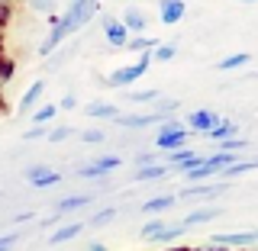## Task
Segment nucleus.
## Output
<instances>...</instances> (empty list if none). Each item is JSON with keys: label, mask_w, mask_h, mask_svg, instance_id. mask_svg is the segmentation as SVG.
Here are the masks:
<instances>
[{"label": "nucleus", "mask_w": 258, "mask_h": 251, "mask_svg": "<svg viewBox=\"0 0 258 251\" xmlns=\"http://www.w3.org/2000/svg\"><path fill=\"white\" fill-rule=\"evenodd\" d=\"M97 10H100V0H78V4H68V10L55 16V26H58V32L64 39H71L78 29H84L87 23L94 20Z\"/></svg>", "instance_id": "f257e3e1"}, {"label": "nucleus", "mask_w": 258, "mask_h": 251, "mask_svg": "<svg viewBox=\"0 0 258 251\" xmlns=\"http://www.w3.org/2000/svg\"><path fill=\"white\" fill-rule=\"evenodd\" d=\"M149 68H152V55H149V52H142L133 64H123V68H116L113 74H107V77H103V84L113 87V91H126V87H133Z\"/></svg>", "instance_id": "f03ea898"}, {"label": "nucleus", "mask_w": 258, "mask_h": 251, "mask_svg": "<svg viewBox=\"0 0 258 251\" xmlns=\"http://www.w3.org/2000/svg\"><path fill=\"white\" fill-rule=\"evenodd\" d=\"M187 139H190L187 126H181L177 119H165V126H161L158 135H155V148L158 151H174V148H184Z\"/></svg>", "instance_id": "7ed1b4c3"}, {"label": "nucleus", "mask_w": 258, "mask_h": 251, "mask_svg": "<svg viewBox=\"0 0 258 251\" xmlns=\"http://www.w3.org/2000/svg\"><path fill=\"white\" fill-rule=\"evenodd\" d=\"M229 193V181H204V184H187V187L181 190V200H207V203H213V200H220Z\"/></svg>", "instance_id": "20e7f679"}, {"label": "nucleus", "mask_w": 258, "mask_h": 251, "mask_svg": "<svg viewBox=\"0 0 258 251\" xmlns=\"http://www.w3.org/2000/svg\"><path fill=\"white\" fill-rule=\"evenodd\" d=\"M139 235L145 241H177V238L184 235V229H181V225H168V222H161L158 216H155V219H149L139 229Z\"/></svg>", "instance_id": "39448f33"}, {"label": "nucleus", "mask_w": 258, "mask_h": 251, "mask_svg": "<svg viewBox=\"0 0 258 251\" xmlns=\"http://www.w3.org/2000/svg\"><path fill=\"white\" fill-rule=\"evenodd\" d=\"M116 168H123V158H119V155H97L91 164H81V168H78V177H87V181H94V177H107V174H113Z\"/></svg>", "instance_id": "423d86ee"}, {"label": "nucleus", "mask_w": 258, "mask_h": 251, "mask_svg": "<svg viewBox=\"0 0 258 251\" xmlns=\"http://www.w3.org/2000/svg\"><path fill=\"white\" fill-rule=\"evenodd\" d=\"M26 184L32 190H52L61 184V174L48 164H32V168H26Z\"/></svg>", "instance_id": "0eeeda50"}, {"label": "nucleus", "mask_w": 258, "mask_h": 251, "mask_svg": "<svg viewBox=\"0 0 258 251\" xmlns=\"http://www.w3.org/2000/svg\"><path fill=\"white\" fill-rule=\"evenodd\" d=\"M220 113L216 110H207V107H200V110H194L187 119H184V126H187V132H194V135H207L210 129H213L216 123H220Z\"/></svg>", "instance_id": "6e6552de"}, {"label": "nucleus", "mask_w": 258, "mask_h": 251, "mask_svg": "<svg viewBox=\"0 0 258 251\" xmlns=\"http://www.w3.org/2000/svg\"><path fill=\"white\" fill-rule=\"evenodd\" d=\"M103 39H107V45L113 48V52H123L126 42H129V29L123 26V20L103 16Z\"/></svg>", "instance_id": "1a4fd4ad"}, {"label": "nucleus", "mask_w": 258, "mask_h": 251, "mask_svg": "<svg viewBox=\"0 0 258 251\" xmlns=\"http://www.w3.org/2000/svg\"><path fill=\"white\" fill-rule=\"evenodd\" d=\"M161 119H168V116H161L158 110H149V113H119L113 123L123 129H145V126H158Z\"/></svg>", "instance_id": "9d476101"}, {"label": "nucleus", "mask_w": 258, "mask_h": 251, "mask_svg": "<svg viewBox=\"0 0 258 251\" xmlns=\"http://www.w3.org/2000/svg\"><path fill=\"white\" fill-rule=\"evenodd\" d=\"M258 241V229L252 232H223V235H213L216 248H248Z\"/></svg>", "instance_id": "9b49d317"}, {"label": "nucleus", "mask_w": 258, "mask_h": 251, "mask_svg": "<svg viewBox=\"0 0 258 251\" xmlns=\"http://www.w3.org/2000/svg\"><path fill=\"white\" fill-rule=\"evenodd\" d=\"M119 20H123V26L129 29V36H145V32H149V13H145L142 7H126Z\"/></svg>", "instance_id": "f8f14e48"}, {"label": "nucleus", "mask_w": 258, "mask_h": 251, "mask_svg": "<svg viewBox=\"0 0 258 251\" xmlns=\"http://www.w3.org/2000/svg\"><path fill=\"white\" fill-rule=\"evenodd\" d=\"M200 161H204V155H197L194 148H174V151H168V168H174V171H190V168H197Z\"/></svg>", "instance_id": "ddd939ff"}, {"label": "nucleus", "mask_w": 258, "mask_h": 251, "mask_svg": "<svg viewBox=\"0 0 258 251\" xmlns=\"http://www.w3.org/2000/svg\"><path fill=\"white\" fill-rule=\"evenodd\" d=\"M184 13H187V4H184V0H158V20L165 23V26H177V23L184 20Z\"/></svg>", "instance_id": "4468645a"}, {"label": "nucleus", "mask_w": 258, "mask_h": 251, "mask_svg": "<svg viewBox=\"0 0 258 251\" xmlns=\"http://www.w3.org/2000/svg\"><path fill=\"white\" fill-rule=\"evenodd\" d=\"M42 94H45V77H36V80L26 87V94H23V100H20V107H16V113H20V116L32 113V110L39 107V100H42Z\"/></svg>", "instance_id": "2eb2a0df"}, {"label": "nucleus", "mask_w": 258, "mask_h": 251, "mask_svg": "<svg viewBox=\"0 0 258 251\" xmlns=\"http://www.w3.org/2000/svg\"><path fill=\"white\" fill-rule=\"evenodd\" d=\"M220 216H223V206H200V209H194V213H187L181 219V229H190V225H207V222L220 219Z\"/></svg>", "instance_id": "dca6fc26"}, {"label": "nucleus", "mask_w": 258, "mask_h": 251, "mask_svg": "<svg viewBox=\"0 0 258 251\" xmlns=\"http://www.w3.org/2000/svg\"><path fill=\"white\" fill-rule=\"evenodd\" d=\"M168 174H171V168H168L165 161H158V164H142V168H136V177H133V181H136V184H149V181H165Z\"/></svg>", "instance_id": "f3484780"}, {"label": "nucleus", "mask_w": 258, "mask_h": 251, "mask_svg": "<svg viewBox=\"0 0 258 251\" xmlns=\"http://www.w3.org/2000/svg\"><path fill=\"white\" fill-rule=\"evenodd\" d=\"M87 229V222H64V225H58V229L48 235V245H64V241H71V238H78L81 232Z\"/></svg>", "instance_id": "a211bd4d"}, {"label": "nucleus", "mask_w": 258, "mask_h": 251, "mask_svg": "<svg viewBox=\"0 0 258 251\" xmlns=\"http://www.w3.org/2000/svg\"><path fill=\"white\" fill-rule=\"evenodd\" d=\"M91 203V193H71V197H64V200H58L55 203V209H52V216H68V213H78L81 206H87Z\"/></svg>", "instance_id": "6ab92c4d"}, {"label": "nucleus", "mask_w": 258, "mask_h": 251, "mask_svg": "<svg viewBox=\"0 0 258 251\" xmlns=\"http://www.w3.org/2000/svg\"><path fill=\"white\" fill-rule=\"evenodd\" d=\"M84 116H91V119H116L119 116V107H116V103H110V100H91L84 107Z\"/></svg>", "instance_id": "aec40b11"}, {"label": "nucleus", "mask_w": 258, "mask_h": 251, "mask_svg": "<svg viewBox=\"0 0 258 251\" xmlns=\"http://www.w3.org/2000/svg\"><path fill=\"white\" fill-rule=\"evenodd\" d=\"M171 206H174V193H158V197H149L139 209L145 216H161L165 209H171Z\"/></svg>", "instance_id": "412c9836"}, {"label": "nucleus", "mask_w": 258, "mask_h": 251, "mask_svg": "<svg viewBox=\"0 0 258 251\" xmlns=\"http://www.w3.org/2000/svg\"><path fill=\"white\" fill-rule=\"evenodd\" d=\"M177 52H181V45H177V42H158L149 55H152V61H155V64H168V61L177 58Z\"/></svg>", "instance_id": "4be33fe9"}, {"label": "nucleus", "mask_w": 258, "mask_h": 251, "mask_svg": "<svg viewBox=\"0 0 258 251\" xmlns=\"http://www.w3.org/2000/svg\"><path fill=\"white\" fill-rule=\"evenodd\" d=\"M232 135H239V126L232 123V119H220V123L207 132V139L210 142H226V139H232Z\"/></svg>", "instance_id": "5701e85b"}, {"label": "nucleus", "mask_w": 258, "mask_h": 251, "mask_svg": "<svg viewBox=\"0 0 258 251\" xmlns=\"http://www.w3.org/2000/svg\"><path fill=\"white\" fill-rule=\"evenodd\" d=\"M248 171H258V161H242V158H236L229 168H223V174L220 177H226V181H232V177H242V174H248Z\"/></svg>", "instance_id": "b1692460"}, {"label": "nucleus", "mask_w": 258, "mask_h": 251, "mask_svg": "<svg viewBox=\"0 0 258 251\" xmlns=\"http://www.w3.org/2000/svg\"><path fill=\"white\" fill-rule=\"evenodd\" d=\"M158 45V39L155 36H129V42H126V52H136V55H142V52H152V48Z\"/></svg>", "instance_id": "393cba45"}, {"label": "nucleus", "mask_w": 258, "mask_h": 251, "mask_svg": "<svg viewBox=\"0 0 258 251\" xmlns=\"http://www.w3.org/2000/svg\"><path fill=\"white\" fill-rule=\"evenodd\" d=\"M248 61H252L248 52H236V55H226V58L216 61V71H236V68H245Z\"/></svg>", "instance_id": "a878e982"}, {"label": "nucleus", "mask_w": 258, "mask_h": 251, "mask_svg": "<svg viewBox=\"0 0 258 251\" xmlns=\"http://www.w3.org/2000/svg\"><path fill=\"white\" fill-rule=\"evenodd\" d=\"M55 116H58V103H39V107L32 110V123H39V126L52 123Z\"/></svg>", "instance_id": "bb28decb"}, {"label": "nucleus", "mask_w": 258, "mask_h": 251, "mask_svg": "<svg viewBox=\"0 0 258 251\" xmlns=\"http://www.w3.org/2000/svg\"><path fill=\"white\" fill-rule=\"evenodd\" d=\"M78 129L75 126H55V129H48V135H45V142L48 145H58V142H68L71 135H75Z\"/></svg>", "instance_id": "cd10ccee"}, {"label": "nucleus", "mask_w": 258, "mask_h": 251, "mask_svg": "<svg viewBox=\"0 0 258 251\" xmlns=\"http://www.w3.org/2000/svg\"><path fill=\"white\" fill-rule=\"evenodd\" d=\"M158 97H161V94L155 91V87H149V91H129L126 100H129V103H142V107H145V103H155Z\"/></svg>", "instance_id": "c85d7f7f"}, {"label": "nucleus", "mask_w": 258, "mask_h": 251, "mask_svg": "<svg viewBox=\"0 0 258 251\" xmlns=\"http://www.w3.org/2000/svg\"><path fill=\"white\" fill-rule=\"evenodd\" d=\"M116 219V206H103V209H97V213L87 219V225H107Z\"/></svg>", "instance_id": "c756f323"}, {"label": "nucleus", "mask_w": 258, "mask_h": 251, "mask_svg": "<svg viewBox=\"0 0 258 251\" xmlns=\"http://www.w3.org/2000/svg\"><path fill=\"white\" fill-rule=\"evenodd\" d=\"M78 139L84 142V145H103L107 132H103V129H84V132H78Z\"/></svg>", "instance_id": "7c9ffc66"}, {"label": "nucleus", "mask_w": 258, "mask_h": 251, "mask_svg": "<svg viewBox=\"0 0 258 251\" xmlns=\"http://www.w3.org/2000/svg\"><path fill=\"white\" fill-rule=\"evenodd\" d=\"M29 4V10H36V13H48L52 16L55 13V7H58V0H26Z\"/></svg>", "instance_id": "2f4dec72"}, {"label": "nucleus", "mask_w": 258, "mask_h": 251, "mask_svg": "<svg viewBox=\"0 0 258 251\" xmlns=\"http://www.w3.org/2000/svg\"><path fill=\"white\" fill-rule=\"evenodd\" d=\"M245 148H248V142L242 139V135H232V139L220 142V151H245Z\"/></svg>", "instance_id": "473e14b6"}, {"label": "nucleus", "mask_w": 258, "mask_h": 251, "mask_svg": "<svg viewBox=\"0 0 258 251\" xmlns=\"http://www.w3.org/2000/svg\"><path fill=\"white\" fill-rule=\"evenodd\" d=\"M45 135H48V126L32 123V126L26 129V132H23V139H26V142H39V139H45Z\"/></svg>", "instance_id": "72a5a7b5"}, {"label": "nucleus", "mask_w": 258, "mask_h": 251, "mask_svg": "<svg viewBox=\"0 0 258 251\" xmlns=\"http://www.w3.org/2000/svg\"><path fill=\"white\" fill-rule=\"evenodd\" d=\"M20 232H10V235H0V251H13L16 245H20Z\"/></svg>", "instance_id": "f704fd0d"}, {"label": "nucleus", "mask_w": 258, "mask_h": 251, "mask_svg": "<svg viewBox=\"0 0 258 251\" xmlns=\"http://www.w3.org/2000/svg\"><path fill=\"white\" fill-rule=\"evenodd\" d=\"M75 107H78V97H75V94H64V97H61V103H58V110L68 113V110H75Z\"/></svg>", "instance_id": "c9c22d12"}, {"label": "nucleus", "mask_w": 258, "mask_h": 251, "mask_svg": "<svg viewBox=\"0 0 258 251\" xmlns=\"http://www.w3.org/2000/svg\"><path fill=\"white\" fill-rule=\"evenodd\" d=\"M10 7L13 0H0V26H4V20H10Z\"/></svg>", "instance_id": "e433bc0d"}, {"label": "nucleus", "mask_w": 258, "mask_h": 251, "mask_svg": "<svg viewBox=\"0 0 258 251\" xmlns=\"http://www.w3.org/2000/svg\"><path fill=\"white\" fill-rule=\"evenodd\" d=\"M158 161H161L158 151H155V155H139V168H142V164H158Z\"/></svg>", "instance_id": "4c0bfd02"}, {"label": "nucleus", "mask_w": 258, "mask_h": 251, "mask_svg": "<svg viewBox=\"0 0 258 251\" xmlns=\"http://www.w3.org/2000/svg\"><path fill=\"white\" fill-rule=\"evenodd\" d=\"M87 251H107V245H100V241H91V245H87Z\"/></svg>", "instance_id": "58836bf2"}, {"label": "nucleus", "mask_w": 258, "mask_h": 251, "mask_svg": "<svg viewBox=\"0 0 258 251\" xmlns=\"http://www.w3.org/2000/svg\"><path fill=\"white\" fill-rule=\"evenodd\" d=\"M242 4H258V0H242Z\"/></svg>", "instance_id": "ea45409f"}, {"label": "nucleus", "mask_w": 258, "mask_h": 251, "mask_svg": "<svg viewBox=\"0 0 258 251\" xmlns=\"http://www.w3.org/2000/svg\"><path fill=\"white\" fill-rule=\"evenodd\" d=\"M68 4H78V0H68Z\"/></svg>", "instance_id": "a19ab883"}, {"label": "nucleus", "mask_w": 258, "mask_h": 251, "mask_svg": "<svg viewBox=\"0 0 258 251\" xmlns=\"http://www.w3.org/2000/svg\"><path fill=\"white\" fill-rule=\"evenodd\" d=\"M0 45H4V39H0Z\"/></svg>", "instance_id": "79ce46f5"}]
</instances>
